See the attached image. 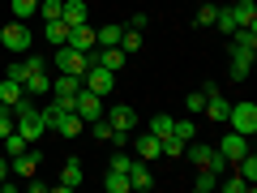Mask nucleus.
<instances>
[{
	"mask_svg": "<svg viewBox=\"0 0 257 193\" xmlns=\"http://www.w3.org/2000/svg\"><path fill=\"white\" fill-rule=\"evenodd\" d=\"M22 90H26L30 99H39V94H47V90H52V77H43V69H30V73H26V82H22Z\"/></svg>",
	"mask_w": 257,
	"mask_h": 193,
	"instance_id": "ddd939ff",
	"label": "nucleus"
},
{
	"mask_svg": "<svg viewBox=\"0 0 257 193\" xmlns=\"http://www.w3.org/2000/svg\"><path fill=\"white\" fill-rule=\"evenodd\" d=\"M214 18H219V5H214V0H202V5H197V13H193V26H214Z\"/></svg>",
	"mask_w": 257,
	"mask_h": 193,
	"instance_id": "aec40b11",
	"label": "nucleus"
},
{
	"mask_svg": "<svg viewBox=\"0 0 257 193\" xmlns=\"http://www.w3.org/2000/svg\"><path fill=\"white\" fill-rule=\"evenodd\" d=\"M214 30H223V35H231V30H236V18H231V9H219V18H214Z\"/></svg>",
	"mask_w": 257,
	"mask_h": 193,
	"instance_id": "473e14b6",
	"label": "nucleus"
},
{
	"mask_svg": "<svg viewBox=\"0 0 257 193\" xmlns=\"http://www.w3.org/2000/svg\"><path fill=\"white\" fill-rule=\"evenodd\" d=\"M210 150L214 146H184V155H189L193 167H206V163H210Z\"/></svg>",
	"mask_w": 257,
	"mask_h": 193,
	"instance_id": "c85d7f7f",
	"label": "nucleus"
},
{
	"mask_svg": "<svg viewBox=\"0 0 257 193\" xmlns=\"http://www.w3.org/2000/svg\"><path fill=\"white\" fill-rule=\"evenodd\" d=\"M73 112L86 120V125H90V120L103 116V99H99L94 90H86V86H82V90H77V99H73Z\"/></svg>",
	"mask_w": 257,
	"mask_h": 193,
	"instance_id": "39448f33",
	"label": "nucleus"
},
{
	"mask_svg": "<svg viewBox=\"0 0 257 193\" xmlns=\"http://www.w3.org/2000/svg\"><path fill=\"white\" fill-rule=\"evenodd\" d=\"M120 35H124V26H116V22H107V26H94L99 47H120Z\"/></svg>",
	"mask_w": 257,
	"mask_h": 193,
	"instance_id": "f3484780",
	"label": "nucleus"
},
{
	"mask_svg": "<svg viewBox=\"0 0 257 193\" xmlns=\"http://www.w3.org/2000/svg\"><path fill=\"white\" fill-rule=\"evenodd\" d=\"M90 133H94V138H99V142H107V138H111V120H107V116L90 120Z\"/></svg>",
	"mask_w": 257,
	"mask_h": 193,
	"instance_id": "2f4dec72",
	"label": "nucleus"
},
{
	"mask_svg": "<svg viewBox=\"0 0 257 193\" xmlns=\"http://www.w3.org/2000/svg\"><path fill=\"white\" fill-rule=\"evenodd\" d=\"M22 99H26L22 82H9V77H5V82H0V103H5V108H18Z\"/></svg>",
	"mask_w": 257,
	"mask_h": 193,
	"instance_id": "6ab92c4d",
	"label": "nucleus"
},
{
	"mask_svg": "<svg viewBox=\"0 0 257 193\" xmlns=\"http://www.w3.org/2000/svg\"><path fill=\"white\" fill-rule=\"evenodd\" d=\"M202 112L214 120V125H227V112H231V103L223 99V90H214V94H206V108H202Z\"/></svg>",
	"mask_w": 257,
	"mask_h": 193,
	"instance_id": "9b49d317",
	"label": "nucleus"
},
{
	"mask_svg": "<svg viewBox=\"0 0 257 193\" xmlns=\"http://www.w3.org/2000/svg\"><path fill=\"white\" fill-rule=\"evenodd\" d=\"M9 133H13V112L5 108V103H0V142L9 138Z\"/></svg>",
	"mask_w": 257,
	"mask_h": 193,
	"instance_id": "e433bc0d",
	"label": "nucleus"
},
{
	"mask_svg": "<svg viewBox=\"0 0 257 193\" xmlns=\"http://www.w3.org/2000/svg\"><path fill=\"white\" fill-rule=\"evenodd\" d=\"M82 129H86V120L77 116V112H64V116L56 120V133H60V138H77Z\"/></svg>",
	"mask_w": 257,
	"mask_h": 193,
	"instance_id": "4468645a",
	"label": "nucleus"
},
{
	"mask_svg": "<svg viewBox=\"0 0 257 193\" xmlns=\"http://www.w3.org/2000/svg\"><path fill=\"white\" fill-rule=\"evenodd\" d=\"M150 133H155V138H167V133H172V116H155L150 120Z\"/></svg>",
	"mask_w": 257,
	"mask_h": 193,
	"instance_id": "f704fd0d",
	"label": "nucleus"
},
{
	"mask_svg": "<svg viewBox=\"0 0 257 193\" xmlns=\"http://www.w3.org/2000/svg\"><path fill=\"white\" fill-rule=\"evenodd\" d=\"M193 189H197V193H210V189H219V176H214L210 167H197V180H193Z\"/></svg>",
	"mask_w": 257,
	"mask_h": 193,
	"instance_id": "393cba45",
	"label": "nucleus"
},
{
	"mask_svg": "<svg viewBox=\"0 0 257 193\" xmlns=\"http://www.w3.org/2000/svg\"><path fill=\"white\" fill-rule=\"evenodd\" d=\"M0 43L9 47V52H30V43H35V39H30V26H26V22L13 18L9 26L0 30Z\"/></svg>",
	"mask_w": 257,
	"mask_h": 193,
	"instance_id": "7ed1b4c3",
	"label": "nucleus"
},
{
	"mask_svg": "<svg viewBox=\"0 0 257 193\" xmlns=\"http://www.w3.org/2000/svg\"><path fill=\"white\" fill-rule=\"evenodd\" d=\"M128 184H133V189H142V193L155 189V176H150L146 159H133V163H128Z\"/></svg>",
	"mask_w": 257,
	"mask_h": 193,
	"instance_id": "1a4fd4ad",
	"label": "nucleus"
},
{
	"mask_svg": "<svg viewBox=\"0 0 257 193\" xmlns=\"http://www.w3.org/2000/svg\"><path fill=\"white\" fill-rule=\"evenodd\" d=\"M227 77H231V82H248V64H240V60H231V69H227Z\"/></svg>",
	"mask_w": 257,
	"mask_h": 193,
	"instance_id": "58836bf2",
	"label": "nucleus"
},
{
	"mask_svg": "<svg viewBox=\"0 0 257 193\" xmlns=\"http://www.w3.org/2000/svg\"><path fill=\"white\" fill-rule=\"evenodd\" d=\"M142 43H146V39H142V30H133V26H124V35H120V52L128 56V52H138Z\"/></svg>",
	"mask_w": 257,
	"mask_h": 193,
	"instance_id": "a878e982",
	"label": "nucleus"
},
{
	"mask_svg": "<svg viewBox=\"0 0 257 193\" xmlns=\"http://www.w3.org/2000/svg\"><path fill=\"white\" fill-rule=\"evenodd\" d=\"M9 163H13V172H18V176H35L39 163H43V155H39V142H35V146H26L22 155H13Z\"/></svg>",
	"mask_w": 257,
	"mask_h": 193,
	"instance_id": "0eeeda50",
	"label": "nucleus"
},
{
	"mask_svg": "<svg viewBox=\"0 0 257 193\" xmlns=\"http://www.w3.org/2000/svg\"><path fill=\"white\" fill-rule=\"evenodd\" d=\"M103 184H107V193H128L133 189V184H128V172H116V167H107V180Z\"/></svg>",
	"mask_w": 257,
	"mask_h": 193,
	"instance_id": "5701e85b",
	"label": "nucleus"
},
{
	"mask_svg": "<svg viewBox=\"0 0 257 193\" xmlns=\"http://www.w3.org/2000/svg\"><path fill=\"white\" fill-rule=\"evenodd\" d=\"M128 163H133V155H124V150L111 155V167H116V172H128Z\"/></svg>",
	"mask_w": 257,
	"mask_h": 193,
	"instance_id": "a19ab883",
	"label": "nucleus"
},
{
	"mask_svg": "<svg viewBox=\"0 0 257 193\" xmlns=\"http://www.w3.org/2000/svg\"><path fill=\"white\" fill-rule=\"evenodd\" d=\"M103 116L111 120V129H124V133H133V129H138V112L128 108V103H116V108L103 112Z\"/></svg>",
	"mask_w": 257,
	"mask_h": 193,
	"instance_id": "6e6552de",
	"label": "nucleus"
},
{
	"mask_svg": "<svg viewBox=\"0 0 257 193\" xmlns=\"http://www.w3.org/2000/svg\"><path fill=\"white\" fill-rule=\"evenodd\" d=\"M111 146H128V142H133V133H124V129H111Z\"/></svg>",
	"mask_w": 257,
	"mask_h": 193,
	"instance_id": "ea45409f",
	"label": "nucleus"
},
{
	"mask_svg": "<svg viewBox=\"0 0 257 193\" xmlns=\"http://www.w3.org/2000/svg\"><path fill=\"white\" fill-rule=\"evenodd\" d=\"M197 5H202V0H197Z\"/></svg>",
	"mask_w": 257,
	"mask_h": 193,
	"instance_id": "37998d69",
	"label": "nucleus"
},
{
	"mask_svg": "<svg viewBox=\"0 0 257 193\" xmlns=\"http://www.w3.org/2000/svg\"><path fill=\"white\" fill-rule=\"evenodd\" d=\"M206 108V90H193L189 99H184V112H202Z\"/></svg>",
	"mask_w": 257,
	"mask_h": 193,
	"instance_id": "4c0bfd02",
	"label": "nucleus"
},
{
	"mask_svg": "<svg viewBox=\"0 0 257 193\" xmlns=\"http://www.w3.org/2000/svg\"><path fill=\"white\" fill-rule=\"evenodd\" d=\"M26 73H30V64H26V60H13L5 77H9V82H26Z\"/></svg>",
	"mask_w": 257,
	"mask_h": 193,
	"instance_id": "c9c22d12",
	"label": "nucleus"
},
{
	"mask_svg": "<svg viewBox=\"0 0 257 193\" xmlns=\"http://www.w3.org/2000/svg\"><path fill=\"white\" fill-rule=\"evenodd\" d=\"M82 184V163L77 159H64V172H60V193L64 189H77Z\"/></svg>",
	"mask_w": 257,
	"mask_h": 193,
	"instance_id": "a211bd4d",
	"label": "nucleus"
},
{
	"mask_svg": "<svg viewBox=\"0 0 257 193\" xmlns=\"http://www.w3.org/2000/svg\"><path fill=\"white\" fill-rule=\"evenodd\" d=\"M77 90H82V77L77 73H60L52 82V94H77Z\"/></svg>",
	"mask_w": 257,
	"mask_h": 193,
	"instance_id": "412c9836",
	"label": "nucleus"
},
{
	"mask_svg": "<svg viewBox=\"0 0 257 193\" xmlns=\"http://www.w3.org/2000/svg\"><path fill=\"white\" fill-rule=\"evenodd\" d=\"M43 39H47V43H64V39H69V26H64L60 18H56V22H43Z\"/></svg>",
	"mask_w": 257,
	"mask_h": 193,
	"instance_id": "b1692460",
	"label": "nucleus"
},
{
	"mask_svg": "<svg viewBox=\"0 0 257 193\" xmlns=\"http://www.w3.org/2000/svg\"><path fill=\"white\" fill-rule=\"evenodd\" d=\"M184 146H189V142H180L176 133H167V138H159V155H167V159H180V155H184Z\"/></svg>",
	"mask_w": 257,
	"mask_h": 193,
	"instance_id": "4be33fe9",
	"label": "nucleus"
},
{
	"mask_svg": "<svg viewBox=\"0 0 257 193\" xmlns=\"http://www.w3.org/2000/svg\"><path fill=\"white\" fill-rule=\"evenodd\" d=\"M231 18H236V26H257V5L253 0H236L231 5Z\"/></svg>",
	"mask_w": 257,
	"mask_h": 193,
	"instance_id": "2eb2a0df",
	"label": "nucleus"
},
{
	"mask_svg": "<svg viewBox=\"0 0 257 193\" xmlns=\"http://www.w3.org/2000/svg\"><path fill=\"white\" fill-rule=\"evenodd\" d=\"M56 69H60V73H77V77H82L86 69H90V60H86V52L60 43V52H56Z\"/></svg>",
	"mask_w": 257,
	"mask_h": 193,
	"instance_id": "20e7f679",
	"label": "nucleus"
},
{
	"mask_svg": "<svg viewBox=\"0 0 257 193\" xmlns=\"http://www.w3.org/2000/svg\"><path fill=\"white\" fill-rule=\"evenodd\" d=\"M26 146H30V142H26V138H22L18 129H13L9 138H5V155H9V159H13V155H22V150H26Z\"/></svg>",
	"mask_w": 257,
	"mask_h": 193,
	"instance_id": "c756f323",
	"label": "nucleus"
},
{
	"mask_svg": "<svg viewBox=\"0 0 257 193\" xmlns=\"http://www.w3.org/2000/svg\"><path fill=\"white\" fill-rule=\"evenodd\" d=\"M82 86H86V90H94L99 99H107L111 86H116V73H111V69H103V64H90V69L82 73Z\"/></svg>",
	"mask_w": 257,
	"mask_h": 193,
	"instance_id": "f03ea898",
	"label": "nucleus"
},
{
	"mask_svg": "<svg viewBox=\"0 0 257 193\" xmlns=\"http://www.w3.org/2000/svg\"><path fill=\"white\" fill-rule=\"evenodd\" d=\"M0 184H9V159L0 155Z\"/></svg>",
	"mask_w": 257,
	"mask_h": 193,
	"instance_id": "79ce46f5",
	"label": "nucleus"
},
{
	"mask_svg": "<svg viewBox=\"0 0 257 193\" xmlns=\"http://www.w3.org/2000/svg\"><path fill=\"white\" fill-rule=\"evenodd\" d=\"M60 22L69 30L73 26H86V22H90V5H86V0H60Z\"/></svg>",
	"mask_w": 257,
	"mask_h": 193,
	"instance_id": "423d86ee",
	"label": "nucleus"
},
{
	"mask_svg": "<svg viewBox=\"0 0 257 193\" xmlns=\"http://www.w3.org/2000/svg\"><path fill=\"white\" fill-rule=\"evenodd\" d=\"M39 13H43V22H56L60 18V0H39Z\"/></svg>",
	"mask_w": 257,
	"mask_h": 193,
	"instance_id": "72a5a7b5",
	"label": "nucleus"
},
{
	"mask_svg": "<svg viewBox=\"0 0 257 193\" xmlns=\"http://www.w3.org/2000/svg\"><path fill=\"white\" fill-rule=\"evenodd\" d=\"M172 133H176L180 142H193V138H197V125H193L189 116H184V120H172Z\"/></svg>",
	"mask_w": 257,
	"mask_h": 193,
	"instance_id": "cd10ccee",
	"label": "nucleus"
},
{
	"mask_svg": "<svg viewBox=\"0 0 257 193\" xmlns=\"http://www.w3.org/2000/svg\"><path fill=\"white\" fill-rule=\"evenodd\" d=\"M214 150H223V155H227L231 163H236V159H240V155L248 150V138H244V133H236V129H227V138H223V142H219Z\"/></svg>",
	"mask_w": 257,
	"mask_h": 193,
	"instance_id": "f8f14e48",
	"label": "nucleus"
},
{
	"mask_svg": "<svg viewBox=\"0 0 257 193\" xmlns=\"http://www.w3.org/2000/svg\"><path fill=\"white\" fill-rule=\"evenodd\" d=\"M69 47H77V52H90V47H99V39H94V26L86 22V26H73L69 30V39H64Z\"/></svg>",
	"mask_w": 257,
	"mask_h": 193,
	"instance_id": "9d476101",
	"label": "nucleus"
},
{
	"mask_svg": "<svg viewBox=\"0 0 257 193\" xmlns=\"http://www.w3.org/2000/svg\"><path fill=\"white\" fill-rule=\"evenodd\" d=\"M227 129H236V133L253 138V133H257V103H231V112H227Z\"/></svg>",
	"mask_w": 257,
	"mask_h": 193,
	"instance_id": "f257e3e1",
	"label": "nucleus"
},
{
	"mask_svg": "<svg viewBox=\"0 0 257 193\" xmlns=\"http://www.w3.org/2000/svg\"><path fill=\"white\" fill-rule=\"evenodd\" d=\"M30 13H39V0H13V18L18 22H26Z\"/></svg>",
	"mask_w": 257,
	"mask_h": 193,
	"instance_id": "7c9ffc66",
	"label": "nucleus"
},
{
	"mask_svg": "<svg viewBox=\"0 0 257 193\" xmlns=\"http://www.w3.org/2000/svg\"><path fill=\"white\" fill-rule=\"evenodd\" d=\"M128 146L138 150V159H146V163H150V159H159V138H155V133H142V138L128 142Z\"/></svg>",
	"mask_w": 257,
	"mask_h": 193,
	"instance_id": "dca6fc26",
	"label": "nucleus"
},
{
	"mask_svg": "<svg viewBox=\"0 0 257 193\" xmlns=\"http://www.w3.org/2000/svg\"><path fill=\"white\" fill-rule=\"evenodd\" d=\"M219 189H227V193H244V189H248V180H244L240 172H236V176L223 172V176H219Z\"/></svg>",
	"mask_w": 257,
	"mask_h": 193,
	"instance_id": "bb28decb",
	"label": "nucleus"
}]
</instances>
